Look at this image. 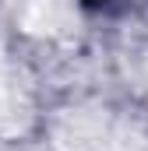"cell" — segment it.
<instances>
[{
    "instance_id": "cell-1",
    "label": "cell",
    "mask_w": 148,
    "mask_h": 151,
    "mask_svg": "<svg viewBox=\"0 0 148 151\" xmlns=\"http://www.w3.org/2000/svg\"><path fill=\"white\" fill-rule=\"evenodd\" d=\"M21 21L28 32H64L71 25V0H28Z\"/></svg>"
}]
</instances>
